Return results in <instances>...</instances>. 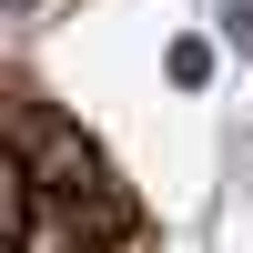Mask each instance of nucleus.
Returning <instances> with one entry per match:
<instances>
[{"mask_svg": "<svg viewBox=\"0 0 253 253\" xmlns=\"http://www.w3.org/2000/svg\"><path fill=\"white\" fill-rule=\"evenodd\" d=\"M20 172H31V182H41L51 203H71V213L91 223L101 243H112V233H142V203L122 193V172H112V152H101V142L81 132V122H61V132L41 142V152L20 162Z\"/></svg>", "mask_w": 253, "mask_h": 253, "instance_id": "1", "label": "nucleus"}, {"mask_svg": "<svg viewBox=\"0 0 253 253\" xmlns=\"http://www.w3.org/2000/svg\"><path fill=\"white\" fill-rule=\"evenodd\" d=\"M0 112H10V162H31L41 142L61 132V112H51V91H41L31 71H10V101H0Z\"/></svg>", "mask_w": 253, "mask_h": 253, "instance_id": "2", "label": "nucleus"}, {"mask_svg": "<svg viewBox=\"0 0 253 253\" xmlns=\"http://www.w3.org/2000/svg\"><path fill=\"white\" fill-rule=\"evenodd\" d=\"M223 41H233V51H253V0H223Z\"/></svg>", "mask_w": 253, "mask_h": 253, "instance_id": "3", "label": "nucleus"}, {"mask_svg": "<svg viewBox=\"0 0 253 253\" xmlns=\"http://www.w3.org/2000/svg\"><path fill=\"white\" fill-rule=\"evenodd\" d=\"M91 253H152V223H142V233H112V243H91Z\"/></svg>", "mask_w": 253, "mask_h": 253, "instance_id": "4", "label": "nucleus"}]
</instances>
